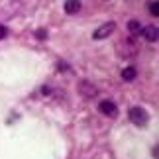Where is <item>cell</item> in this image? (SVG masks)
<instances>
[{
	"instance_id": "obj_3",
	"label": "cell",
	"mask_w": 159,
	"mask_h": 159,
	"mask_svg": "<svg viewBox=\"0 0 159 159\" xmlns=\"http://www.w3.org/2000/svg\"><path fill=\"white\" fill-rule=\"evenodd\" d=\"M98 110L104 116H108V118H116V116H118V106H116L114 102H110V100H102L98 104Z\"/></svg>"
},
{
	"instance_id": "obj_5",
	"label": "cell",
	"mask_w": 159,
	"mask_h": 159,
	"mask_svg": "<svg viewBox=\"0 0 159 159\" xmlns=\"http://www.w3.org/2000/svg\"><path fill=\"white\" fill-rule=\"evenodd\" d=\"M63 8H65V14L73 16V14H77V12L81 10V0H67Z\"/></svg>"
},
{
	"instance_id": "obj_1",
	"label": "cell",
	"mask_w": 159,
	"mask_h": 159,
	"mask_svg": "<svg viewBox=\"0 0 159 159\" xmlns=\"http://www.w3.org/2000/svg\"><path fill=\"white\" fill-rule=\"evenodd\" d=\"M128 116H130V122H132V124H136L138 128L148 126V122H149V114L145 112L143 108H139V106H132L130 112H128Z\"/></svg>"
},
{
	"instance_id": "obj_10",
	"label": "cell",
	"mask_w": 159,
	"mask_h": 159,
	"mask_svg": "<svg viewBox=\"0 0 159 159\" xmlns=\"http://www.w3.org/2000/svg\"><path fill=\"white\" fill-rule=\"evenodd\" d=\"M35 38H38V39H45L47 32H45V30H38V32H35Z\"/></svg>"
},
{
	"instance_id": "obj_4",
	"label": "cell",
	"mask_w": 159,
	"mask_h": 159,
	"mask_svg": "<svg viewBox=\"0 0 159 159\" xmlns=\"http://www.w3.org/2000/svg\"><path fill=\"white\" fill-rule=\"evenodd\" d=\"M79 93H81L84 98H90V96L96 94V87L93 83H89V81H81L79 83Z\"/></svg>"
},
{
	"instance_id": "obj_9",
	"label": "cell",
	"mask_w": 159,
	"mask_h": 159,
	"mask_svg": "<svg viewBox=\"0 0 159 159\" xmlns=\"http://www.w3.org/2000/svg\"><path fill=\"white\" fill-rule=\"evenodd\" d=\"M149 12L153 16H157L159 14V6H157V0H153V2H149Z\"/></svg>"
},
{
	"instance_id": "obj_2",
	"label": "cell",
	"mask_w": 159,
	"mask_h": 159,
	"mask_svg": "<svg viewBox=\"0 0 159 159\" xmlns=\"http://www.w3.org/2000/svg\"><path fill=\"white\" fill-rule=\"evenodd\" d=\"M114 30H116V24H114V22H106V24H102V26H98V28L94 30L93 38H94L96 41L106 39V38H110V35L114 34Z\"/></svg>"
},
{
	"instance_id": "obj_7",
	"label": "cell",
	"mask_w": 159,
	"mask_h": 159,
	"mask_svg": "<svg viewBox=\"0 0 159 159\" xmlns=\"http://www.w3.org/2000/svg\"><path fill=\"white\" fill-rule=\"evenodd\" d=\"M138 77V71H136V67H124V69H122V79H124V81H134V79Z\"/></svg>"
},
{
	"instance_id": "obj_6",
	"label": "cell",
	"mask_w": 159,
	"mask_h": 159,
	"mask_svg": "<svg viewBox=\"0 0 159 159\" xmlns=\"http://www.w3.org/2000/svg\"><path fill=\"white\" fill-rule=\"evenodd\" d=\"M157 34H159L157 26H145L143 28V35L148 41H157Z\"/></svg>"
},
{
	"instance_id": "obj_11",
	"label": "cell",
	"mask_w": 159,
	"mask_h": 159,
	"mask_svg": "<svg viewBox=\"0 0 159 159\" xmlns=\"http://www.w3.org/2000/svg\"><path fill=\"white\" fill-rule=\"evenodd\" d=\"M6 35H8V28H6V26H0V39H4Z\"/></svg>"
},
{
	"instance_id": "obj_8",
	"label": "cell",
	"mask_w": 159,
	"mask_h": 159,
	"mask_svg": "<svg viewBox=\"0 0 159 159\" xmlns=\"http://www.w3.org/2000/svg\"><path fill=\"white\" fill-rule=\"evenodd\" d=\"M128 30H130L132 34H139L142 32V24H139L138 20H130L128 22Z\"/></svg>"
}]
</instances>
